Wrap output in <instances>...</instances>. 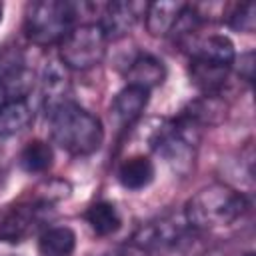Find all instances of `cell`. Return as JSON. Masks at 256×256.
I'll use <instances>...</instances> for the list:
<instances>
[{
    "label": "cell",
    "mask_w": 256,
    "mask_h": 256,
    "mask_svg": "<svg viewBox=\"0 0 256 256\" xmlns=\"http://www.w3.org/2000/svg\"><path fill=\"white\" fill-rule=\"evenodd\" d=\"M250 210V200L238 192L236 188L214 182L204 188H200L196 194H192L184 206V220L208 234L212 230L228 228L244 218V214Z\"/></svg>",
    "instance_id": "1"
},
{
    "label": "cell",
    "mask_w": 256,
    "mask_h": 256,
    "mask_svg": "<svg viewBox=\"0 0 256 256\" xmlns=\"http://www.w3.org/2000/svg\"><path fill=\"white\" fill-rule=\"evenodd\" d=\"M208 234L192 228L184 218H156L142 224L132 244L146 256H204Z\"/></svg>",
    "instance_id": "2"
},
{
    "label": "cell",
    "mask_w": 256,
    "mask_h": 256,
    "mask_svg": "<svg viewBox=\"0 0 256 256\" xmlns=\"http://www.w3.org/2000/svg\"><path fill=\"white\" fill-rule=\"evenodd\" d=\"M52 142L70 156H90L104 142V128L98 116L74 100L46 114Z\"/></svg>",
    "instance_id": "3"
},
{
    "label": "cell",
    "mask_w": 256,
    "mask_h": 256,
    "mask_svg": "<svg viewBox=\"0 0 256 256\" xmlns=\"http://www.w3.org/2000/svg\"><path fill=\"white\" fill-rule=\"evenodd\" d=\"M198 124H194L182 112L176 118L162 120L150 134V148L178 174H188L194 166L196 148L202 136Z\"/></svg>",
    "instance_id": "4"
},
{
    "label": "cell",
    "mask_w": 256,
    "mask_h": 256,
    "mask_svg": "<svg viewBox=\"0 0 256 256\" xmlns=\"http://www.w3.org/2000/svg\"><path fill=\"white\" fill-rule=\"evenodd\" d=\"M56 182L48 184L44 194H34L28 200H22L8 208L2 218H0V240L4 242H22L34 232H38L50 218L52 206L56 200L64 198L68 192V186L64 184L62 188H54ZM44 230V228H42Z\"/></svg>",
    "instance_id": "5"
},
{
    "label": "cell",
    "mask_w": 256,
    "mask_h": 256,
    "mask_svg": "<svg viewBox=\"0 0 256 256\" xmlns=\"http://www.w3.org/2000/svg\"><path fill=\"white\" fill-rule=\"evenodd\" d=\"M76 6L64 0H36L24 14V34L36 46H58L74 28Z\"/></svg>",
    "instance_id": "6"
},
{
    "label": "cell",
    "mask_w": 256,
    "mask_h": 256,
    "mask_svg": "<svg viewBox=\"0 0 256 256\" xmlns=\"http://www.w3.org/2000/svg\"><path fill=\"white\" fill-rule=\"evenodd\" d=\"M108 40L98 22L74 26L68 36L58 44L60 64L66 70H90L106 56Z\"/></svg>",
    "instance_id": "7"
},
{
    "label": "cell",
    "mask_w": 256,
    "mask_h": 256,
    "mask_svg": "<svg viewBox=\"0 0 256 256\" xmlns=\"http://www.w3.org/2000/svg\"><path fill=\"white\" fill-rule=\"evenodd\" d=\"M34 80V70L20 54H6L0 60V104L28 100Z\"/></svg>",
    "instance_id": "8"
},
{
    "label": "cell",
    "mask_w": 256,
    "mask_h": 256,
    "mask_svg": "<svg viewBox=\"0 0 256 256\" xmlns=\"http://www.w3.org/2000/svg\"><path fill=\"white\" fill-rule=\"evenodd\" d=\"M144 8H146V4L140 6L136 2H124V0L108 2L102 10L100 22H98L106 40L110 42V40H120V38L128 36L140 18V10L144 12Z\"/></svg>",
    "instance_id": "9"
},
{
    "label": "cell",
    "mask_w": 256,
    "mask_h": 256,
    "mask_svg": "<svg viewBox=\"0 0 256 256\" xmlns=\"http://www.w3.org/2000/svg\"><path fill=\"white\" fill-rule=\"evenodd\" d=\"M148 96L150 92L138 86H124L112 100L110 104V116L112 122L118 128H128L132 126L148 106Z\"/></svg>",
    "instance_id": "10"
},
{
    "label": "cell",
    "mask_w": 256,
    "mask_h": 256,
    "mask_svg": "<svg viewBox=\"0 0 256 256\" xmlns=\"http://www.w3.org/2000/svg\"><path fill=\"white\" fill-rule=\"evenodd\" d=\"M72 100V84L66 74V68L60 62H50L42 74V106L50 114L58 106Z\"/></svg>",
    "instance_id": "11"
},
{
    "label": "cell",
    "mask_w": 256,
    "mask_h": 256,
    "mask_svg": "<svg viewBox=\"0 0 256 256\" xmlns=\"http://www.w3.org/2000/svg\"><path fill=\"white\" fill-rule=\"evenodd\" d=\"M186 2H150L144 8V24L150 36L166 38L172 34L174 26L178 24Z\"/></svg>",
    "instance_id": "12"
},
{
    "label": "cell",
    "mask_w": 256,
    "mask_h": 256,
    "mask_svg": "<svg viewBox=\"0 0 256 256\" xmlns=\"http://www.w3.org/2000/svg\"><path fill=\"white\" fill-rule=\"evenodd\" d=\"M190 60H204V62H214L222 66H234L236 60V50L234 44L228 36L224 34H212L200 40H192L188 46Z\"/></svg>",
    "instance_id": "13"
},
{
    "label": "cell",
    "mask_w": 256,
    "mask_h": 256,
    "mask_svg": "<svg viewBox=\"0 0 256 256\" xmlns=\"http://www.w3.org/2000/svg\"><path fill=\"white\" fill-rule=\"evenodd\" d=\"M166 78V66L164 62L154 56V54H148V52H142L138 54L130 64H128V70H126V84L128 86H138V88H144V90H152L156 86H160Z\"/></svg>",
    "instance_id": "14"
},
{
    "label": "cell",
    "mask_w": 256,
    "mask_h": 256,
    "mask_svg": "<svg viewBox=\"0 0 256 256\" xmlns=\"http://www.w3.org/2000/svg\"><path fill=\"white\" fill-rule=\"evenodd\" d=\"M230 70H232L230 66L204 62V60H190L188 66L190 82L202 92V96H220V92L228 82Z\"/></svg>",
    "instance_id": "15"
},
{
    "label": "cell",
    "mask_w": 256,
    "mask_h": 256,
    "mask_svg": "<svg viewBox=\"0 0 256 256\" xmlns=\"http://www.w3.org/2000/svg\"><path fill=\"white\" fill-rule=\"evenodd\" d=\"M118 182L126 188V190H144L152 184L154 176H156V168L154 162L144 156V154H134L130 158H126L120 166H118Z\"/></svg>",
    "instance_id": "16"
},
{
    "label": "cell",
    "mask_w": 256,
    "mask_h": 256,
    "mask_svg": "<svg viewBox=\"0 0 256 256\" xmlns=\"http://www.w3.org/2000/svg\"><path fill=\"white\" fill-rule=\"evenodd\" d=\"M40 256H72L76 250V234L70 226H46L36 242Z\"/></svg>",
    "instance_id": "17"
},
{
    "label": "cell",
    "mask_w": 256,
    "mask_h": 256,
    "mask_svg": "<svg viewBox=\"0 0 256 256\" xmlns=\"http://www.w3.org/2000/svg\"><path fill=\"white\" fill-rule=\"evenodd\" d=\"M34 120V110L28 100L0 104V138H12L24 132Z\"/></svg>",
    "instance_id": "18"
},
{
    "label": "cell",
    "mask_w": 256,
    "mask_h": 256,
    "mask_svg": "<svg viewBox=\"0 0 256 256\" xmlns=\"http://www.w3.org/2000/svg\"><path fill=\"white\" fill-rule=\"evenodd\" d=\"M84 218L96 236H110V234L118 232V228L122 224L118 208L108 200H100V202H94L92 206H88Z\"/></svg>",
    "instance_id": "19"
},
{
    "label": "cell",
    "mask_w": 256,
    "mask_h": 256,
    "mask_svg": "<svg viewBox=\"0 0 256 256\" xmlns=\"http://www.w3.org/2000/svg\"><path fill=\"white\" fill-rule=\"evenodd\" d=\"M182 114L188 116L200 128H204V126L218 124L222 118H226V104L218 96H202V98L190 102L182 110Z\"/></svg>",
    "instance_id": "20"
},
{
    "label": "cell",
    "mask_w": 256,
    "mask_h": 256,
    "mask_svg": "<svg viewBox=\"0 0 256 256\" xmlns=\"http://www.w3.org/2000/svg\"><path fill=\"white\" fill-rule=\"evenodd\" d=\"M54 162V150L44 140H30L18 154V164L28 174H42Z\"/></svg>",
    "instance_id": "21"
},
{
    "label": "cell",
    "mask_w": 256,
    "mask_h": 256,
    "mask_svg": "<svg viewBox=\"0 0 256 256\" xmlns=\"http://www.w3.org/2000/svg\"><path fill=\"white\" fill-rule=\"evenodd\" d=\"M226 22L230 28L238 30V32H254L256 26V16H254V4L252 2H244L234 6V10L226 16Z\"/></svg>",
    "instance_id": "22"
},
{
    "label": "cell",
    "mask_w": 256,
    "mask_h": 256,
    "mask_svg": "<svg viewBox=\"0 0 256 256\" xmlns=\"http://www.w3.org/2000/svg\"><path fill=\"white\" fill-rule=\"evenodd\" d=\"M240 66H238V74L244 82L252 80V70H254V52H246L240 56Z\"/></svg>",
    "instance_id": "23"
},
{
    "label": "cell",
    "mask_w": 256,
    "mask_h": 256,
    "mask_svg": "<svg viewBox=\"0 0 256 256\" xmlns=\"http://www.w3.org/2000/svg\"><path fill=\"white\" fill-rule=\"evenodd\" d=\"M102 256H146L140 248H136L132 242H128V244H122V246H116V248H112L110 252H106V254H102Z\"/></svg>",
    "instance_id": "24"
},
{
    "label": "cell",
    "mask_w": 256,
    "mask_h": 256,
    "mask_svg": "<svg viewBox=\"0 0 256 256\" xmlns=\"http://www.w3.org/2000/svg\"><path fill=\"white\" fill-rule=\"evenodd\" d=\"M2 18H4V6H2V2H0V24H2Z\"/></svg>",
    "instance_id": "25"
},
{
    "label": "cell",
    "mask_w": 256,
    "mask_h": 256,
    "mask_svg": "<svg viewBox=\"0 0 256 256\" xmlns=\"http://www.w3.org/2000/svg\"><path fill=\"white\" fill-rule=\"evenodd\" d=\"M244 256H254V252H246V254H244Z\"/></svg>",
    "instance_id": "26"
}]
</instances>
